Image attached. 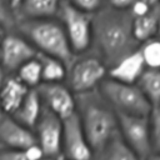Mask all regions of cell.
I'll use <instances>...</instances> for the list:
<instances>
[{"instance_id":"obj_10","label":"cell","mask_w":160,"mask_h":160,"mask_svg":"<svg viewBox=\"0 0 160 160\" xmlns=\"http://www.w3.org/2000/svg\"><path fill=\"white\" fill-rule=\"evenodd\" d=\"M38 54L32 44L16 30L8 31L1 38L0 62L8 74H15L21 65L36 58Z\"/></svg>"},{"instance_id":"obj_27","label":"cell","mask_w":160,"mask_h":160,"mask_svg":"<svg viewBox=\"0 0 160 160\" xmlns=\"http://www.w3.org/2000/svg\"><path fill=\"white\" fill-rule=\"evenodd\" d=\"M152 9H154V5H151V2L149 0H136L129 10L134 18H138V16L149 14Z\"/></svg>"},{"instance_id":"obj_13","label":"cell","mask_w":160,"mask_h":160,"mask_svg":"<svg viewBox=\"0 0 160 160\" xmlns=\"http://www.w3.org/2000/svg\"><path fill=\"white\" fill-rule=\"evenodd\" d=\"M146 69L148 68L141 56V52L138 49L136 51L126 55L115 65L109 68L108 76L126 84H138Z\"/></svg>"},{"instance_id":"obj_18","label":"cell","mask_w":160,"mask_h":160,"mask_svg":"<svg viewBox=\"0 0 160 160\" xmlns=\"http://www.w3.org/2000/svg\"><path fill=\"white\" fill-rule=\"evenodd\" d=\"M158 29H159V25H158V14H156L155 6L149 14L134 18L132 30L140 45L150 39L158 38Z\"/></svg>"},{"instance_id":"obj_34","label":"cell","mask_w":160,"mask_h":160,"mask_svg":"<svg viewBox=\"0 0 160 160\" xmlns=\"http://www.w3.org/2000/svg\"><path fill=\"white\" fill-rule=\"evenodd\" d=\"M150 2H151V5H154V6H156V5H159L160 4V0H149Z\"/></svg>"},{"instance_id":"obj_17","label":"cell","mask_w":160,"mask_h":160,"mask_svg":"<svg viewBox=\"0 0 160 160\" xmlns=\"http://www.w3.org/2000/svg\"><path fill=\"white\" fill-rule=\"evenodd\" d=\"M95 160H144L140 158L118 132L104 148L96 154Z\"/></svg>"},{"instance_id":"obj_5","label":"cell","mask_w":160,"mask_h":160,"mask_svg":"<svg viewBox=\"0 0 160 160\" xmlns=\"http://www.w3.org/2000/svg\"><path fill=\"white\" fill-rule=\"evenodd\" d=\"M109 68L91 50L78 55L68 66L65 84L75 95L98 90L100 84L108 78Z\"/></svg>"},{"instance_id":"obj_9","label":"cell","mask_w":160,"mask_h":160,"mask_svg":"<svg viewBox=\"0 0 160 160\" xmlns=\"http://www.w3.org/2000/svg\"><path fill=\"white\" fill-rule=\"evenodd\" d=\"M34 134L36 138V144L41 148L46 158L61 160L62 119L44 108L34 128Z\"/></svg>"},{"instance_id":"obj_30","label":"cell","mask_w":160,"mask_h":160,"mask_svg":"<svg viewBox=\"0 0 160 160\" xmlns=\"http://www.w3.org/2000/svg\"><path fill=\"white\" fill-rule=\"evenodd\" d=\"M9 1H10L11 8L14 9V11L16 12V11H18V9L20 8V5H21V2H22L24 0H9Z\"/></svg>"},{"instance_id":"obj_36","label":"cell","mask_w":160,"mask_h":160,"mask_svg":"<svg viewBox=\"0 0 160 160\" xmlns=\"http://www.w3.org/2000/svg\"><path fill=\"white\" fill-rule=\"evenodd\" d=\"M0 50H1V38H0Z\"/></svg>"},{"instance_id":"obj_26","label":"cell","mask_w":160,"mask_h":160,"mask_svg":"<svg viewBox=\"0 0 160 160\" xmlns=\"http://www.w3.org/2000/svg\"><path fill=\"white\" fill-rule=\"evenodd\" d=\"M79 10L94 15L106 5V0H68Z\"/></svg>"},{"instance_id":"obj_14","label":"cell","mask_w":160,"mask_h":160,"mask_svg":"<svg viewBox=\"0 0 160 160\" xmlns=\"http://www.w3.org/2000/svg\"><path fill=\"white\" fill-rule=\"evenodd\" d=\"M31 89L24 85L15 74H9L0 90V106L6 115H12L22 104Z\"/></svg>"},{"instance_id":"obj_19","label":"cell","mask_w":160,"mask_h":160,"mask_svg":"<svg viewBox=\"0 0 160 160\" xmlns=\"http://www.w3.org/2000/svg\"><path fill=\"white\" fill-rule=\"evenodd\" d=\"M38 58L41 62L42 82H65L68 65L64 61L45 54H38Z\"/></svg>"},{"instance_id":"obj_29","label":"cell","mask_w":160,"mask_h":160,"mask_svg":"<svg viewBox=\"0 0 160 160\" xmlns=\"http://www.w3.org/2000/svg\"><path fill=\"white\" fill-rule=\"evenodd\" d=\"M8 72H6V70L4 69V66L1 65V62H0V90H1V88H2V85H4V82H5V80H6V78H8Z\"/></svg>"},{"instance_id":"obj_37","label":"cell","mask_w":160,"mask_h":160,"mask_svg":"<svg viewBox=\"0 0 160 160\" xmlns=\"http://www.w3.org/2000/svg\"><path fill=\"white\" fill-rule=\"evenodd\" d=\"M1 150H4V149H2V146H1V145H0V151H1Z\"/></svg>"},{"instance_id":"obj_2","label":"cell","mask_w":160,"mask_h":160,"mask_svg":"<svg viewBox=\"0 0 160 160\" xmlns=\"http://www.w3.org/2000/svg\"><path fill=\"white\" fill-rule=\"evenodd\" d=\"M76 114L96 156L119 132L118 112L98 89L76 95Z\"/></svg>"},{"instance_id":"obj_31","label":"cell","mask_w":160,"mask_h":160,"mask_svg":"<svg viewBox=\"0 0 160 160\" xmlns=\"http://www.w3.org/2000/svg\"><path fill=\"white\" fill-rule=\"evenodd\" d=\"M156 9V14H158V25H159V29H158V38L160 39V4L155 6Z\"/></svg>"},{"instance_id":"obj_21","label":"cell","mask_w":160,"mask_h":160,"mask_svg":"<svg viewBox=\"0 0 160 160\" xmlns=\"http://www.w3.org/2000/svg\"><path fill=\"white\" fill-rule=\"evenodd\" d=\"M15 75L29 89H38L42 84V70L39 58L36 56L21 65Z\"/></svg>"},{"instance_id":"obj_12","label":"cell","mask_w":160,"mask_h":160,"mask_svg":"<svg viewBox=\"0 0 160 160\" xmlns=\"http://www.w3.org/2000/svg\"><path fill=\"white\" fill-rule=\"evenodd\" d=\"M36 144L34 130L19 122L14 116L5 115L0 120V145L2 149L24 150Z\"/></svg>"},{"instance_id":"obj_25","label":"cell","mask_w":160,"mask_h":160,"mask_svg":"<svg viewBox=\"0 0 160 160\" xmlns=\"http://www.w3.org/2000/svg\"><path fill=\"white\" fill-rule=\"evenodd\" d=\"M16 12L10 5L9 0H0V24L6 29V31L15 30L16 26Z\"/></svg>"},{"instance_id":"obj_4","label":"cell","mask_w":160,"mask_h":160,"mask_svg":"<svg viewBox=\"0 0 160 160\" xmlns=\"http://www.w3.org/2000/svg\"><path fill=\"white\" fill-rule=\"evenodd\" d=\"M99 91L118 114L149 116L154 108L138 84H126L108 76L100 84Z\"/></svg>"},{"instance_id":"obj_28","label":"cell","mask_w":160,"mask_h":160,"mask_svg":"<svg viewBox=\"0 0 160 160\" xmlns=\"http://www.w3.org/2000/svg\"><path fill=\"white\" fill-rule=\"evenodd\" d=\"M135 1L136 0H106V4L112 8H116V9L129 10Z\"/></svg>"},{"instance_id":"obj_16","label":"cell","mask_w":160,"mask_h":160,"mask_svg":"<svg viewBox=\"0 0 160 160\" xmlns=\"http://www.w3.org/2000/svg\"><path fill=\"white\" fill-rule=\"evenodd\" d=\"M42 109H44V106H42V102L39 96L38 90L31 89L29 91V94L26 95L25 100L22 101V104L20 105V108L11 116H14L22 125L34 130V128L42 112Z\"/></svg>"},{"instance_id":"obj_35","label":"cell","mask_w":160,"mask_h":160,"mask_svg":"<svg viewBox=\"0 0 160 160\" xmlns=\"http://www.w3.org/2000/svg\"><path fill=\"white\" fill-rule=\"evenodd\" d=\"M5 115H6V114L4 112V110H2V109H1V106H0V120H1V119H2Z\"/></svg>"},{"instance_id":"obj_23","label":"cell","mask_w":160,"mask_h":160,"mask_svg":"<svg viewBox=\"0 0 160 160\" xmlns=\"http://www.w3.org/2000/svg\"><path fill=\"white\" fill-rule=\"evenodd\" d=\"M148 69H160V39L154 38L142 42L139 48Z\"/></svg>"},{"instance_id":"obj_1","label":"cell","mask_w":160,"mask_h":160,"mask_svg":"<svg viewBox=\"0 0 160 160\" xmlns=\"http://www.w3.org/2000/svg\"><path fill=\"white\" fill-rule=\"evenodd\" d=\"M132 21L134 16L130 10L116 9L108 4L92 15L91 51L108 68L140 48L134 35Z\"/></svg>"},{"instance_id":"obj_24","label":"cell","mask_w":160,"mask_h":160,"mask_svg":"<svg viewBox=\"0 0 160 160\" xmlns=\"http://www.w3.org/2000/svg\"><path fill=\"white\" fill-rule=\"evenodd\" d=\"M152 154H160V105L154 106L149 114Z\"/></svg>"},{"instance_id":"obj_6","label":"cell","mask_w":160,"mask_h":160,"mask_svg":"<svg viewBox=\"0 0 160 160\" xmlns=\"http://www.w3.org/2000/svg\"><path fill=\"white\" fill-rule=\"evenodd\" d=\"M58 19L61 21L68 35L70 46L75 55H81L91 50L92 46V15L84 12L62 0Z\"/></svg>"},{"instance_id":"obj_15","label":"cell","mask_w":160,"mask_h":160,"mask_svg":"<svg viewBox=\"0 0 160 160\" xmlns=\"http://www.w3.org/2000/svg\"><path fill=\"white\" fill-rule=\"evenodd\" d=\"M61 1L62 0H24L16 11V18L18 20L58 18Z\"/></svg>"},{"instance_id":"obj_32","label":"cell","mask_w":160,"mask_h":160,"mask_svg":"<svg viewBox=\"0 0 160 160\" xmlns=\"http://www.w3.org/2000/svg\"><path fill=\"white\" fill-rule=\"evenodd\" d=\"M146 160H160V154H151Z\"/></svg>"},{"instance_id":"obj_20","label":"cell","mask_w":160,"mask_h":160,"mask_svg":"<svg viewBox=\"0 0 160 160\" xmlns=\"http://www.w3.org/2000/svg\"><path fill=\"white\" fill-rule=\"evenodd\" d=\"M138 85L152 106L160 105V69H146Z\"/></svg>"},{"instance_id":"obj_8","label":"cell","mask_w":160,"mask_h":160,"mask_svg":"<svg viewBox=\"0 0 160 160\" xmlns=\"http://www.w3.org/2000/svg\"><path fill=\"white\" fill-rule=\"evenodd\" d=\"M119 134L126 144L144 160L152 154L149 116L118 114Z\"/></svg>"},{"instance_id":"obj_22","label":"cell","mask_w":160,"mask_h":160,"mask_svg":"<svg viewBox=\"0 0 160 160\" xmlns=\"http://www.w3.org/2000/svg\"><path fill=\"white\" fill-rule=\"evenodd\" d=\"M0 160H52L45 156L41 148L35 144L24 150L4 149L0 151Z\"/></svg>"},{"instance_id":"obj_3","label":"cell","mask_w":160,"mask_h":160,"mask_svg":"<svg viewBox=\"0 0 160 160\" xmlns=\"http://www.w3.org/2000/svg\"><path fill=\"white\" fill-rule=\"evenodd\" d=\"M15 30L25 36L39 54H45L64 61L68 66L78 56L74 54L65 29L58 18L52 19H20Z\"/></svg>"},{"instance_id":"obj_11","label":"cell","mask_w":160,"mask_h":160,"mask_svg":"<svg viewBox=\"0 0 160 160\" xmlns=\"http://www.w3.org/2000/svg\"><path fill=\"white\" fill-rule=\"evenodd\" d=\"M42 106L66 119L76 112V95L65 82H42L38 89Z\"/></svg>"},{"instance_id":"obj_33","label":"cell","mask_w":160,"mask_h":160,"mask_svg":"<svg viewBox=\"0 0 160 160\" xmlns=\"http://www.w3.org/2000/svg\"><path fill=\"white\" fill-rule=\"evenodd\" d=\"M5 31H6V29H5V28H4V26H2L1 24H0V38H2V36H4L5 34H6Z\"/></svg>"},{"instance_id":"obj_7","label":"cell","mask_w":160,"mask_h":160,"mask_svg":"<svg viewBox=\"0 0 160 160\" xmlns=\"http://www.w3.org/2000/svg\"><path fill=\"white\" fill-rule=\"evenodd\" d=\"M61 160H95V152L76 112L62 120Z\"/></svg>"}]
</instances>
